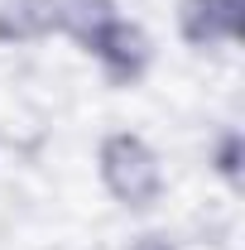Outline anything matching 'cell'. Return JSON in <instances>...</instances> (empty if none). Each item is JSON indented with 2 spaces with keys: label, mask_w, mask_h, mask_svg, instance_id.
I'll use <instances>...</instances> for the list:
<instances>
[{
  "label": "cell",
  "mask_w": 245,
  "mask_h": 250,
  "mask_svg": "<svg viewBox=\"0 0 245 250\" xmlns=\"http://www.w3.org/2000/svg\"><path fill=\"white\" fill-rule=\"evenodd\" d=\"M96 178L125 212H154L163 202V164L135 130H106L96 145Z\"/></svg>",
  "instance_id": "1"
},
{
  "label": "cell",
  "mask_w": 245,
  "mask_h": 250,
  "mask_svg": "<svg viewBox=\"0 0 245 250\" xmlns=\"http://www.w3.org/2000/svg\"><path fill=\"white\" fill-rule=\"evenodd\" d=\"M87 58H96L101 77H106L111 87L130 92V87H140V82L149 77V67H154V39H149V29H144L140 20L116 15V20L101 29V39L87 48Z\"/></svg>",
  "instance_id": "2"
},
{
  "label": "cell",
  "mask_w": 245,
  "mask_h": 250,
  "mask_svg": "<svg viewBox=\"0 0 245 250\" xmlns=\"http://www.w3.org/2000/svg\"><path fill=\"white\" fill-rule=\"evenodd\" d=\"M173 20L187 48H226L245 39V0H178Z\"/></svg>",
  "instance_id": "3"
},
{
  "label": "cell",
  "mask_w": 245,
  "mask_h": 250,
  "mask_svg": "<svg viewBox=\"0 0 245 250\" xmlns=\"http://www.w3.org/2000/svg\"><path fill=\"white\" fill-rule=\"evenodd\" d=\"M58 34V0H0V43L29 48Z\"/></svg>",
  "instance_id": "4"
},
{
  "label": "cell",
  "mask_w": 245,
  "mask_h": 250,
  "mask_svg": "<svg viewBox=\"0 0 245 250\" xmlns=\"http://www.w3.org/2000/svg\"><path fill=\"white\" fill-rule=\"evenodd\" d=\"M116 15H121L116 0H58V34H67V39L87 53Z\"/></svg>",
  "instance_id": "5"
},
{
  "label": "cell",
  "mask_w": 245,
  "mask_h": 250,
  "mask_svg": "<svg viewBox=\"0 0 245 250\" xmlns=\"http://www.w3.org/2000/svg\"><path fill=\"white\" fill-rule=\"evenodd\" d=\"M207 164H212V173L231 188V192L241 188V178H245V135L236 130V125H221V130L212 135V145H207Z\"/></svg>",
  "instance_id": "6"
},
{
  "label": "cell",
  "mask_w": 245,
  "mask_h": 250,
  "mask_svg": "<svg viewBox=\"0 0 245 250\" xmlns=\"http://www.w3.org/2000/svg\"><path fill=\"white\" fill-rule=\"evenodd\" d=\"M130 250H178V246H173L163 231H144V236H135V246H130Z\"/></svg>",
  "instance_id": "7"
}]
</instances>
